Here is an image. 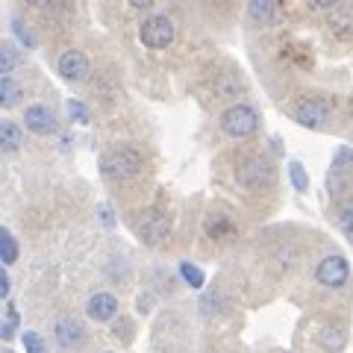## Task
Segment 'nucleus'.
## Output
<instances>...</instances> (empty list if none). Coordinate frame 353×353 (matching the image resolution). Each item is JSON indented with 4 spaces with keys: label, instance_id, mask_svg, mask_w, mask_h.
Here are the masks:
<instances>
[{
    "label": "nucleus",
    "instance_id": "nucleus-22",
    "mask_svg": "<svg viewBox=\"0 0 353 353\" xmlns=\"http://www.w3.org/2000/svg\"><path fill=\"white\" fill-rule=\"evenodd\" d=\"M339 227L353 239V197L347 203H341V209H339Z\"/></svg>",
    "mask_w": 353,
    "mask_h": 353
},
{
    "label": "nucleus",
    "instance_id": "nucleus-29",
    "mask_svg": "<svg viewBox=\"0 0 353 353\" xmlns=\"http://www.w3.org/2000/svg\"><path fill=\"white\" fill-rule=\"evenodd\" d=\"M132 6H136V9H148L150 0H132Z\"/></svg>",
    "mask_w": 353,
    "mask_h": 353
},
{
    "label": "nucleus",
    "instance_id": "nucleus-16",
    "mask_svg": "<svg viewBox=\"0 0 353 353\" xmlns=\"http://www.w3.org/2000/svg\"><path fill=\"white\" fill-rule=\"evenodd\" d=\"M215 92H218V97L239 94V92H241L239 77H236V74H221V77H218V83H215Z\"/></svg>",
    "mask_w": 353,
    "mask_h": 353
},
{
    "label": "nucleus",
    "instance_id": "nucleus-9",
    "mask_svg": "<svg viewBox=\"0 0 353 353\" xmlns=\"http://www.w3.org/2000/svg\"><path fill=\"white\" fill-rule=\"evenodd\" d=\"M83 339H85V330H83V324L77 321V318L62 315L59 321H57V341H59L65 350L80 347V345H83Z\"/></svg>",
    "mask_w": 353,
    "mask_h": 353
},
{
    "label": "nucleus",
    "instance_id": "nucleus-11",
    "mask_svg": "<svg viewBox=\"0 0 353 353\" xmlns=\"http://www.w3.org/2000/svg\"><path fill=\"white\" fill-rule=\"evenodd\" d=\"M85 312H88V318H92V321H112L115 312H118V301H115V294H109V292L94 294L92 301H88Z\"/></svg>",
    "mask_w": 353,
    "mask_h": 353
},
{
    "label": "nucleus",
    "instance_id": "nucleus-27",
    "mask_svg": "<svg viewBox=\"0 0 353 353\" xmlns=\"http://www.w3.org/2000/svg\"><path fill=\"white\" fill-rule=\"evenodd\" d=\"M6 294H9V277H6L3 265H0V297H6Z\"/></svg>",
    "mask_w": 353,
    "mask_h": 353
},
{
    "label": "nucleus",
    "instance_id": "nucleus-12",
    "mask_svg": "<svg viewBox=\"0 0 353 353\" xmlns=\"http://www.w3.org/2000/svg\"><path fill=\"white\" fill-rule=\"evenodd\" d=\"M21 148V130L12 121H0V153H15Z\"/></svg>",
    "mask_w": 353,
    "mask_h": 353
},
{
    "label": "nucleus",
    "instance_id": "nucleus-14",
    "mask_svg": "<svg viewBox=\"0 0 353 353\" xmlns=\"http://www.w3.org/2000/svg\"><path fill=\"white\" fill-rule=\"evenodd\" d=\"M18 259V241L12 239L6 227H0V262L3 265H12Z\"/></svg>",
    "mask_w": 353,
    "mask_h": 353
},
{
    "label": "nucleus",
    "instance_id": "nucleus-13",
    "mask_svg": "<svg viewBox=\"0 0 353 353\" xmlns=\"http://www.w3.org/2000/svg\"><path fill=\"white\" fill-rule=\"evenodd\" d=\"M21 85L12 80V77H3L0 80V109H12V106H18L21 103Z\"/></svg>",
    "mask_w": 353,
    "mask_h": 353
},
{
    "label": "nucleus",
    "instance_id": "nucleus-19",
    "mask_svg": "<svg viewBox=\"0 0 353 353\" xmlns=\"http://www.w3.org/2000/svg\"><path fill=\"white\" fill-rule=\"evenodd\" d=\"M180 274H183V280L189 283L192 289H203V271L194 268L192 262H180Z\"/></svg>",
    "mask_w": 353,
    "mask_h": 353
},
{
    "label": "nucleus",
    "instance_id": "nucleus-5",
    "mask_svg": "<svg viewBox=\"0 0 353 353\" xmlns=\"http://www.w3.org/2000/svg\"><path fill=\"white\" fill-rule=\"evenodd\" d=\"M315 277L321 285H327V289H341V285H347V280H350V265L345 256H324L315 268Z\"/></svg>",
    "mask_w": 353,
    "mask_h": 353
},
{
    "label": "nucleus",
    "instance_id": "nucleus-30",
    "mask_svg": "<svg viewBox=\"0 0 353 353\" xmlns=\"http://www.w3.org/2000/svg\"><path fill=\"white\" fill-rule=\"evenodd\" d=\"M3 353H9V350H3Z\"/></svg>",
    "mask_w": 353,
    "mask_h": 353
},
{
    "label": "nucleus",
    "instance_id": "nucleus-18",
    "mask_svg": "<svg viewBox=\"0 0 353 353\" xmlns=\"http://www.w3.org/2000/svg\"><path fill=\"white\" fill-rule=\"evenodd\" d=\"M330 12H333V15H330V21H333V27L336 30H345V27H341V24H353V6H345V3H336L333 9H330Z\"/></svg>",
    "mask_w": 353,
    "mask_h": 353
},
{
    "label": "nucleus",
    "instance_id": "nucleus-25",
    "mask_svg": "<svg viewBox=\"0 0 353 353\" xmlns=\"http://www.w3.org/2000/svg\"><path fill=\"white\" fill-rule=\"evenodd\" d=\"M68 112L74 115V121H77V124H88V109H85L83 103L71 101V103H68Z\"/></svg>",
    "mask_w": 353,
    "mask_h": 353
},
{
    "label": "nucleus",
    "instance_id": "nucleus-15",
    "mask_svg": "<svg viewBox=\"0 0 353 353\" xmlns=\"http://www.w3.org/2000/svg\"><path fill=\"white\" fill-rule=\"evenodd\" d=\"M248 12H250V18H256V21H262V24H268V21L277 15V3H271V0H253V3L248 6Z\"/></svg>",
    "mask_w": 353,
    "mask_h": 353
},
{
    "label": "nucleus",
    "instance_id": "nucleus-21",
    "mask_svg": "<svg viewBox=\"0 0 353 353\" xmlns=\"http://www.w3.org/2000/svg\"><path fill=\"white\" fill-rule=\"evenodd\" d=\"M321 345L327 347V350H339L341 345H345V333L341 330H336V327H327V330H321Z\"/></svg>",
    "mask_w": 353,
    "mask_h": 353
},
{
    "label": "nucleus",
    "instance_id": "nucleus-1",
    "mask_svg": "<svg viewBox=\"0 0 353 353\" xmlns=\"http://www.w3.org/2000/svg\"><path fill=\"white\" fill-rule=\"evenodd\" d=\"M101 171L112 180H132L141 171V157L132 148H112L101 157Z\"/></svg>",
    "mask_w": 353,
    "mask_h": 353
},
{
    "label": "nucleus",
    "instance_id": "nucleus-28",
    "mask_svg": "<svg viewBox=\"0 0 353 353\" xmlns=\"http://www.w3.org/2000/svg\"><path fill=\"white\" fill-rule=\"evenodd\" d=\"M15 36L24 39V44H32V36H30V32L24 30V24H18V21H15Z\"/></svg>",
    "mask_w": 353,
    "mask_h": 353
},
{
    "label": "nucleus",
    "instance_id": "nucleus-3",
    "mask_svg": "<svg viewBox=\"0 0 353 353\" xmlns=\"http://www.w3.org/2000/svg\"><path fill=\"white\" fill-rule=\"evenodd\" d=\"M259 127V118L256 112H253L250 106L245 103H239V106H230L224 115H221V130L227 132V136H233V139H245L250 136L253 130Z\"/></svg>",
    "mask_w": 353,
    "mask_h": 353
},
{
    "label": "nucleus",
    "instance_id": "nucleus-24",
    "mask_svg": "<svg viewBox=\"0 0 353 353\" xmlns=\"http://www.w3.org/2000/svg\"><path fill=\"white\" fill-rule=\"evenodd\" d=\"M15 327H18V309L15 306H9V315H6V324H3V339H12L15 336Z\"/></svg>",
    "mask_w": 353,
    "mask_h": 353
},
{
    "label": "nucleus",
    "instance_id": "nucleus-23",
    "mask_svg": "<svg viewBox=\"0 0 353 353\" xmlns=\"http://www.w3.org/2000/svg\"><path fill=\"white\" fill-rule=\"evenodd\" d=\"M24 347L27 353H44V339L39 333H24Z\"/></svg>",
    "mask_w": 353,
    "mask_h": 353
},
{
    "label": "nucleus",
    "instance_id": "nucleus-6",
    "mask_svg": "<svg viewBox=\"0 0 353 353\" xmlns=\"http://www.w3.org/2000/svg\"><path fill=\"white\" fill-rule=\"evenodd\" d=\"M139 233L148 245H157V241H162L171 233V221H168V215H162L159 209H148V212L139 218Z\"/></svg>",
    "mask_w": 353,
    "mask_h": 353
},
{
    "label": "nucleus",
    "instance_id": "nucleus-10",
    "mask_svg": "<svg viewBox=\"0 0 353 353\" xmlns=\"http://www.w3.org/2000/svg\"><path fill=\"white\" fill-rule=\"evenodd\" d=\"M330 115V109L324 101H315V97H306V101H301V106H297L294 118L301 121L303 127H321L324 121Z\"/></svg>",
    "mask_w": 353,
    "mask_h": 353
},
{
    "label": "nucleus",
    "instance_id": "nucleus-2",
    "mask_svg": "<svg viewBox=\"0 0 353 353\" xmlns=\"http://www.w3.org/2000/svg\"><path fill=\"white\" fill-rule=\"evenodd\" d=\"M139 39H141V44H145V48H150V50L168 48V44L174 41V21L165 18V15H150L148 21H141Z\"/></svg>",
    "mask_w": 353,
    "mask_h": 353
},
{
    "label": "nucleus",
    "instance_id": "nucleus-8",
    "mask_svg": "<svg viewBox=\"0 0 353 353\" xmlns=\"http://www.w3.org/2000/svg\"><path fill=\"white\" fill-rule=\"evenodd\" d=\"M57 68L62 74V80H83V77L88 74V59H85V53L83 50H65L59 62H57Z\"/></svg>",
    "mask_w": 353,
    "mask_h": 353
},
{
    "label": "nucleus",
    "instance_id": "nucleus-7",
    "mask_svg": "<svg viewBox=\"0 0 353 353\" xmlns=\"http://www.w3.org/2000/svg\"><path fill=\"white\" fill-rule=\"evenodd\" d=\"M24 124L30 132H36V136H50V132H57L59 121L53 115L50 106H41V103H32L27 112H24Z\"/></svg>",
    "mask_w": 353,
    "mask_h": 353
},
{
    "label": "nucleus",
    "instance_id": "nucleus-26",
    "mask_svg": "<svg viewBox=\"0 0 353 353\" xmlns=\"http://www.w3.org/2000/svg\"><path fill=\"white\" fill-rule=\"evenodd\" d=\"M341 165H353V150L341 148V150L336 153V168H341Z\"/></svg>",
    "mask_w": 353,
    "mask_h": 353
},
{
    "label": "nucleus",
    "instance_id": "nucleus-4",
    "mask_svg": "<svg viewBox=\"0 0 353 353\" xmlns=\"http://www.w3.org/2000/svg\"><path fill=\"white\" fill-rule=\"evenodd\" d=\"M239 183L245 185V189H265L271 180V165L268 159H262V157H245L239 162Z\"/></svg>",
    "mask_w": 353,
    "mask_h": 353
},
{
    "label": "nucleus",
    "instance_id": "nucleus-17",
    "mask_svg": "<svg viewBox=\"0 0 353 353\" xmlns=\"http://www.w3.org/2000/svg\"><path fill=\"white\" fill-rule=\"evenodd\" d=\"M15 65H18V50L12 44L0 41V74H12Z\"/></svg>",
    "mask_w": 353,
    "mask_h": 353
},
{
    "label": "nucleus",
    "instance_id": "nucleus-20",
    "mask_svg": "<svg viewBox=\"0 0 353 353\" xmlns=\"http://www.w3.org/2000/svg\"><path fill=\"white\" fill-rule=\"evenodd\" d=\"M289 176H292V185L297 192H306L309 189V174L301 162H289Z\"/></svg>",
    "mask_w": 353,
    "mask_h": 353
}]
</instances>
